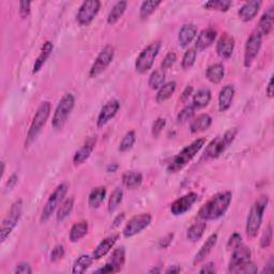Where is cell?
Returning <instances> with one entry per match:
<instances>
[{
    "label": "cell",
    "mask_w": 274,
    "mask_h": 274,
    "mask_svg": "<svg viewBox=\"0 0 274 274\" xmlns=\"http://www.w3.org/2000/svg\"><path fill=\"white\" fill-rule=\"evenodd\" d=\"M232 199V194L229 191L219 193L208 200L198 211V218L205 222L215 220L222 218L228 210Z\"/></svg>",
    "instance_id": "1"
},
{
    "label": "cell",
    "mask_w": 274,
    "mask_h": 274,
    "mask_svg": "<svg viewBox=\"0 0 274 274\" xmlns=\"http://www.w3.org/2000/svg\"><path fill=\"white\" fill-rule=\"evenodd\" d=\"M269 204V197L267 195H262L258 197L252 208L250 210L249 216L246 219V226H245V231L246 235L250 238H255L257 233L262 227L263 219H264V213L267 209Z\"/></svg>",
    "instance_id": "2"
},
{
    "label": "cell",
    "mask_w": 274,
    "mask_h": 274,
    "mask_svg": "<svg viewBox=\"0 0 274 274\" xmlns=\"http://www.w3.org/2000/svg\"><path fill=\"white\" fill-rule=\"evenodd\" d=\"M205 144V138H198L196 140H194L189 146H186L176 157H173V159L169 162L168 166H167L168 172H178L183 169L184 167L195 158L197 153L203 149Z\"/></svg>",
    "instance_id": "3"
},
{
    "label": "cell",
    "mask_w": 274,
    "mask_h": 274,
    "mask_svg": "<svg viewBox=\"0 0 274 274\" xmlns=\"http://www.w3.org/2000/svg\"><path fill=\"white\" fill-rule=\"evenodd\" d=\"M51 110H52V104L49 101H44L38 108L36 115L33 117L32 122L30 124L29 131L27 133V137H26L25 146H30L37 137L39 136L40 133L43 130L44 125L48 122V120L51 116Z\"/></svg>",
    "instance_id": "4"
},
{
    "label": "cell",
    "mask_w": 274,
    "mask_h": 274,
    "mask_svg": "<svg viewBox=\"0 0 274 274\" xmlns=\"http://www.w3.org/2000/svg\"><path fill=\"white\" fill-rule=\"evenodd\" d=\"M75 105V98L72 93L68 92L60 100L56 110L54 112V116H53L52 124L53 128L57 131H60L63 129L66 121H68V118L70 117L71 112L74 109Z\"/></svg>",
    "instance_id": "5"
},
{
    "label": "cell",
    "mask_w": 274,
    "mask_h": 274,
    "mask_svg": "<svg viewBox=\"0 0 274 274\" xmlns=\"http://www.w3.org/2000/svg\"><path fill=\"white\" fill-rule=\"evenodd\" d=\"M238 134V130L236 128L229 129L224 133V135L219 136L207 146L205 150V158L207 159H217L220 157L226 151V149L232 144Z\"/></svg>",
    "instance_id": "6"
},
{
    "label": "cell",
    "mask_w": 274,
    "mask_h": 274,
    "mask_svg": "<svg viewBox=\"0 0 274 274\" xmlns=\"http://www.w3.org/2000/svg\"><path fill=\"white\" fill-rule=\"evenodd\" d=\"M23 213V200L18 199L11 206L8 215L2 219L1 228H0V240L3 243L14 230Z\"/></svg>",
    "instance_id": "7"
},
{
    "label": "cell",
    "mask_w": 274,
    "mask_h": 274,
    "mask_svg": "<svg viewBox=\"0 0 274 274\" xmlns=\"http://www.w3.org/2000/svg\"><path fill=\"white\" fill-rule=\"evenodd\" d=\"M69 185L66 183L59 184L55 191L51 194L48 202H46L45 206L43 207L42 215H41V222L45 223L51 219V217L54 215V212L59 208V206L62 204L64 200L65 194L68 193Z\"/></svg>",
    "instance_id": "8"
},
{
    "label": "cell",
    "mask_w": 274,
    "mask_h": 274,
    "mask_svg": "<svg viewBox=\"0 0 274 274\" xmlns=\"http://www.w3.org/2000/svg\"><path fill=\"white\" fill-rule=\"evenodd\" d=\"M161 42L156 41L149 44L145 50H143L135 62V70L138 73L143 74V73L148 72L152 68L155 60L159 55V52L161 50Z\"/></svg>",
    "instance_id": "9"
},
{
    "label": "cell",
    "mask_w": 274,
    "mask_h": 274,
    "mask_svg": "<svg viewBox=\"0 0 274 274\" xmlns=\"http://www.w3.org/2000/svg\"><path fill=\"white\" fill-rule=\"evenodd\" d=\"M113 56H115V49L112 45H106L105 48L100 52L95 62L91 65L89 71V76L91 78H95L104 72L108 66L111 63Z\"/></svg>",
    "instance_id": "10"
},
{
    "label": "cell",
    "mask_w": 274,
    "mask_h": 274,
    "mask_svg": "<svg viewBox=\"0 0 274 274\" xmlns=\"http://www.w3.org/2000/svg\"><path fill=\"white\" fill-rule=\"evenodd\" d=\"M151 220L152 217L150 213H140L138 216L133 217L124 227L122 231L123 237L132 238L138 235L151 224Z\"/></svg>",
    "instance_id": "11"
},
{
    "label": "cell",
    "mask_w": 274,
    "mask_h": 274,
    "mask_svg": "<svg viewBox=\"0 0 274 274\" xmlns=\"http://www.w3.org/2000/svg\"><path fill=\"white\" fill-rule=\"evenodd\" d=\"M100 8H101V2H100L99 0H88V1H84L77 12V23L81 26H89L98 15Z\"/></svg>",
    "instance_id": "12"
},
{
    "label": "cell",
    "mask_w": 274,
    "mask_h": 274,
    "mask_svg": "<svg viewBox=\"0 0 274 274\" xmlns=\"http://www.w3.org/2000/svg\"><path fill=\"white\" fill-rule=\"evenodd\" d=\"M263 37L255 30L246 40L244 48V66L250 68L262 49Z\"/></svg>",
    "instance_id": "13"
},
{
    "label": "cell",
    "mask_w": 274,
    "mask_h": 274,
    "mask_svg": "<svg viewBox=\"0 0 274 274\" xmlns=\"http://www.w3.org/2000/svg\"><path fill=\"white\" fill-rule=\"evenodd\" d=\"M198 199H199V196L195 192L185 194V195L178 198L171 204L170 206L171 215H173L175 217L184 215L185 212H188L192 208L193 205L195 204Z\"/></svg>",
    "instance_id": "14"
},
{
    "label": "cell",
    "mask_w": 274,
    "mask_h": 274,
    "mask_svg": "<svg viewBox=\"0 0 274 274\" xmlns=\"http://www.w3.org/2000/svg\"><path fill=\"white\" fill-rule=\"evenodd\" d=\"M119 109L120 103L117 100H111V101L106 103L99 113V117L97 120L98 128H103L105 124H108L110 120L117 115Z\"/></svg>",
    "instance_id": "15"
},
{
    "label": "cell",
    "mask_w": 274,
    "mask_h": 274,
    "mask_svg": "<svg viewBox=\"0 0 274 274\" xmlns=\"http://www.w3.org/2000/svg\"><path fill=\"white\" fill-rule=\"evenodd\" d=\"M235 50V39L228 33H223L217 44L218 55L223 59H229Z\"/></svg>",
    "instance_id": "16"
},
{
    "label": "cell",
    "mask_w": 274,
    "mask_h": 274,
    "mask_svg": "<svg viewBox=\"0 0 274 274\" xmlns=\"http://www.w3.org/2000/svg\"><path fill=\"white\" fill-rule=\"evenodd\" d=\"M96 145H97V136H91L87 139L84 143V145L79 148V150L75 152L74 157H73V162H74V164L77 166L86 162L91 156L92 151L95 150Z\"/></svg>",
    "instance_id": "17"
},
{
    "label": "cell",
    "mask_w": 274,
    "mask_h": 274,
    "mask_svg": "<svg viewBox=\"0 0 274 274\" xmlns=\"http://www.w3.org/2000/svg\"><path fill=\"white\" fill-rule=\"evenodd\" d=\"M260 5H262V1H259V0H252V1L245 2L238 11L239 18L243 22H251L258 14Z\"/></svg>",
    "instance_id": "18"
},
{
    "label": "cell",
    "mask_w": 274,
    "mask_h": 274,
    "mask_svg": "<svg viewBox=\"0 0 274 274\" xmlns=\"http://www.w3.org/2000/svg\"><path fill=\"white\" fill-rule=\"evenodd\" d=\"M273 25H274V6H270V8L264 13L263 16L260 17L256 31L262 37L268 36L273 29Z\"/></svg>",
    "instance_id": "19"
},
{
    "label": "cell",
    "mask_w": 274,
    "mask_h": 274,
    "mask_svg": "<svg viewBox=\"0 0 274 274\" xmlns=\"http://www.w3.org/2000/svg\"><path fill=\"white\" fill-rule=\"evenodd\" d=\"M118 239H119V235L118 233H116V235H111L108 238H105L103 241L100 242L99 245L97 246V249L92 253L93 259L99 260L102 257L108 255L110 251L113 247V245H115L116 242L118 241Z\"/></svg>",
    "instance_id": "20"
},
{
    "label": "cell",
    "mask_w": 274,
    "mask_h": 274,
    "mask_svg": "<svg viewBox=\"0 0 274 274\" xmlns=\"http://www.w3.org/2000/svg\"><path fill=\"white\" fill-rule=\"evenodd\" d=\"M216 39H217V30H215L213 28L204 29L197 37L195 48L197 51L207 50L208 48H210L213 43H215Z\"/></svg>",
    "instance_id": "21"
},
{
    "label": "cell",
    "mask_w": 274,
    "mask_h": 274,
    "mask_svg": "<svg viewBox=\"0 0 274 274\" xmlns=\"http://www.w3.org/2000/svg\"><path fill=\"white\" fill-rule=\"evenodd\" d=\"M233 97H235V87L232 85H226L219 91V111H226L231 106Z\"/></svg>",
    "instance_id": "22"
},
{
    "label": "cell",
    "mask_w": 274,
    "mask_h": 274,
    "mask_svg": "<svg viewBox=\"0 0 274 274\" xmlns=\"http://www.w3.org/2000/svg\"><path fill=\"white\" fill-rule=\"evenodd\" d=\"M218 242V233H212V235L207 239V241L200 247V250L196 254L195 258H194V265H198L209 256V254L215 249Z\"/></svg>",
    "instance_id": "23"
},
{
    "label": "cell",
    "mask_w": 274,
    "mask_h": 274,
    "mask_svg": "<svg viewBox=\"0 0 274 274\" xmlns=\"http://www.w3.org/2000/svg\"><path fill=\"white\" fill-rule=\"evenodd\" d=\"M197 35V27L194 24H185L179 31L178 41L181 48H186L195 39Z\"/></svg>",
    "instance_id": "24"
},
{
    "label": "cell",
    "mask_w": 274,
    "mask_h": 274,
    "mask_svg": "<svg viewBox=\"0 0 274 274\" xmlns=\"http://www.w3.org/2000/svg\"><path fill=\"white\" fill-rule=\"evenodd\" d=\"M53 50H54V44H53L51 41H46L43 44L41 52H40V54L35 61V64H33V69H32L33 74H36V73H38L43 68V65L45 64L46 61H48V59L52 55Z\"/></svg>",
    "instance_id": "25"
},
{
    "label": "cell",
    "mask_w": 274,
    "mask_h": 274,
    "mask_svg": "<svg viewBox=\"0 0 274 274\" xmlns=\"http://www.w3.org/2000/svg\"><path fill=\"white\" fill-rule=\"evenodd\" d=\"M211 124H212V118L208 115V113H202V115H199L192 120L190 130L193 134H196V133H200L208 130L211 126Z\"/></svg>",
    "instance_id": "26"
},
{
    "label": "cell",
    "mask_w": 274,
    "mask_h": 274,
    "mask_svg": "<svg viewBox=\"0 0 274 274\" xmlns=\"http://www.w3.org/2000/svg\"><path fill=\"white\" fill-rule=\"evenodd\" d=\"M251 256H252V252L250 250V247L241 244L240 246H238L237 249L232 251L229 266H235L238 264H241L243 262H247V260H251Z\"/></svg>",
    "instance_id": "27"
},
{
    "label": "cell",
    "mask_w": 274,
    "mask_h": 274,
    "mask_svg": "<svg viewBox=\"0 0 274 274\" xmlns=\"http://www.w3.org/2000/svg\"><path fill=\"white\" fill-rule=\"evenodd\" d=\"M122 183L129 190L138 189L143 183V175L138 171H126L122 176Z\"/></svg>",
    "instance_id": "28"
},
{
    "label": "cell",
    "mask_w": 274,
    "mask_h": 274,
    "mask_svg": "<svg viewBox=\"0 0 274 274\" xmlns=\"http://www.w3.org/2000/svg\"><path fill=\"white\" fill-rule=\"evenodd\" d=\"M112 268L115 270V272H119L123 268L124 263H125V250L123 246H119L117 249H115L111 253V256L110 260L108 262Z\"/></svg>",
    "instance_id": "29"
},
{
    "label": "cell",
    "mask_w": 274,
    "mask_h": 274,
    "mask_svg": "<svg viewBox=\"0 0 274 274\" xmlns=\"http://www.w3.org/2000/svg\"><path fill=\"white\" fill-rule=\"evenodd\" d=\"M225 75V69L222 63H215L210 65L206 71V77L212 84H219L223 81Z\"/></svg>",
    "instance_id": "30"
},
{
    "label": "cell",
    "mask_w": 274,
    "mask_h": 274,
    "mask_svg": "<svg viewBox=\"0 0 274 274\" xmlns=\"http://www.w3.org/2000/svg\"><path fill=\"white\" fill-rule=\"evenodd\" d=\"M106 193L108 192H106L104 186H98V188L91 191L88 197V205L91 209H98L103 204L106 197Z\"/></svg>",
    "instance_id": "31"
},
{
    "label": "cell",
    "mask_w": 274,
    "mask_h": 274,
    "mask_svg": "<svg viewBox=\"0 0 274 274\" xmlns=\"http://www.w3.org/2000/svg\"><path fill=\"white\" fill-rule=\"evenodd\" d=\"M207 229V223L205 220L203 222H197L193 224L190 228L186 231V238H188L189 241L195 243L198 242Z\"/></svg>",
    "instance_id": "32"
},
{
    "label": "cell",
    "mask_w": 274,
    "mask_h": 274,
    "mask_svg": "<svg viewBox=\"0 0 274 274\" xmlns=\"http://www.w3.org/2000/svg\"><path fill=\"white\" fill-rule=\"evenodd\" d=\"M126 6H128V2L124 1V0H121V1H118L115 3V5L112 6V9L109 13L108 16V23L110 25L116 24L120 18L122 17L124 14V12L126 10Z\"/></svg>",
    "instance_id": "33"
},
{
    "label": "cell",
    "mask_w": 274,
    "mask_h": 274,
    "mask_svg": "<svg viewBox=\"0 0 274 274\" xmlns=\"http://www.w3.org/2000/svg\"><path fill=\"white\" fill-rule=\"evenodd\" d=\"M211 101V91L209 89L198 90L193 98V106L195 109H204Z\"/></svg>",
    "instance_id": "34"
},
{
    "label": "cell",
    "mask_w": 274,
    "mask_h": 274,
    "mask_svg": "<svg viewBox=\"0 0 274 274\" xmlns=\"http://www.w3.org/2000/svg\"><path fill=\"white\" fill-rule=\"evenodd\" d=\"M87 232H88V223L85 222V220H83V222L75 223L72 226V228L70 230L71 242L74 243V242L79 241V240L87 235Z\"/></svg>",
    "instance_id": "35"
},
{
    "label": "cell",
    "mask_w": 274,
    "mask_h": 274,
    "mask_svg": "<svg viewBox=\"0 0 274 274\" xmlns=\"http://www.w3.org/2000/svg\"><path fill=\"white\" fill-rule=\"evenodd\" d=\"M176 87H177L176 82H168V83L164 84L161 88L159 89V91L157 93V97H156L157 102L163 103V102L167 101L169 98H171V96L176 91Z\"/></svg>",
    "instance_id": "36"
},
{
    "label": "cell",
    "mask_w": 274,
    "mask_h": 274,
    "mask_svg": "<svg viewBox=\"0 0 274 274\" xmlns=\"http://www.w3.org/2000/svg\"><path fill=\"white\" fill-rule=\"evenodd\" d=\"M229 273H243V274H253L257 273L258 268L257 266L254 264L251 260L247 262H243L241 264H238L235 266H229L228 268Z\"/></svg>",
    "instance_id": "37"
},
{
    "label": "cell",
    "mask_w": 274,
    "mask_h": 274,
    "mask_svg": "<svg viewBox=\"0 0 274 274\" xmlns=\"http://www.w3.org/2000/svg\"><path fill=\"white\" fill-rule=\"evenodd\" d=\"M73 207H74V198H66L64 199L62 204L59 206L57 210V220L58 223H61L63 220L68 218L73 210Z\"/></svg>",
    "instance_id": "38"
},
{
    "label": "cell",
    "mask_w": 274,
    "mask_h": 274,
    "mask_svg": "<svg viewBox=\"0 0 274 274\" xmlns=\"http://www.w3.org/2000/svg\"><path fill=\"white\" fill-rule=\"evenodd\" d=\"M92 262H93V257L92 256L86 255V254H84V255H81L75 260L74 265H73L72 273L81 274V273L86 272V270L88 269L89 267L91 266Z\"/></svg>",
    "instance_id": "39"
},
{
    "label": "cell",
    "mask_w": 274,
    "mask_h": 274,
    "mask_svg": "<svg viewBox=\"0 0 274 274\" xmlns=\"http://www.w3.org/2000/svg\"><path fill=\"white\" fill-rule=\"evenodd\" d=\"M161 3V0H148V1H144L142 5H140L139 16L143 19L148 18Z\"/></svg>",
    "instance_id": "40"
},
{
    "label": "cell",
    "mask_w": 274,
    "mask_h": 274,
    "mask_svg": "<svg viewBox=\"0 0 274 274\" xmlns=\"http://www.w3.org/2000/svg\"><path fill=\"white\" fill-rule=\"evenodd\" d=\"M231 5H232V1H230V0H210V1H207L204 4V6L207 10L219 11V12L228 11Z\"/></svg>",
    "instance_id": "41"
},
{
    "label": "cell",
    "mask_w": 274,
    "mask_h": 274,
    "mask_svg": "<svg viewBox=\"0 0 274 274\" xmlns=\"http://www.w3.org/2000/svg\"><path fill=\"white\" fill-rule=\"evenodd\" d=\"M165 72L162 69H158L155 72H152V74L149 77V86L153 90L160 89L165 84Z\"/></svg>",
    "instance_id": "42"
},
{
    "label": "cell",
    "mask_w": 274,
    "mask_h": 274,
    "mask_svg": "<svg viewBox=\"0 0 274 274\" xmlns=\"http://www.w3.org/2000/svg\"><path fill=\"white\" fill-rule=\"evenodd\" d=\"M136 142V134L134 131H130L126 133V134L123 136L122 140L119 144V151L120 152H126L129 151L133 145Z\"/></svg>",
    "instance_id": "43"
},
{
    "label": "cell",
    "mask_w": 274,
    "mask_h": 274,
    "mask_svg": "<svg viewBox=\"0 0 274 274\" xmlns=\"http://www.w3.org/2000/svg\"><path fill=\"white\" fill-rule=\"evenodd\" d=\"M123 198V192L121 189H116L111 193L109 202V212L112 213L117 210L119 205L121 204Z\"/></svg>",
    "instance_id": "44"
},
{
    "label": "cell",
    "mask_w": 274,
    "mask_h": 274,
    "mask_svg": "<svg viewBox=\"0 0 274 274\" xmlns=\"http://www.w3.org/2000/svg\"><path fill=\"white\" fill-rule=\"evenodd\" d=\"M196 57H197V51L194 49H190L185 52V54L183 55L182 58V62L181 65L184 70H188L194 65L196 61Z\"/></svg>",
    "instance_id": "45"
},
{
    "label": "cell",
    "mask_w": 274,
    "mask_h": 274,
    "mask_svg": "<svg viewBox=\"0 0 274 274\" xmlns=\"http://www.w3.org/2000/svg\"><path fill=\"white\" fill-rule=\"evenodd\" d=\"M194 115H195V108H194L193 105H188L178 113L177 120L179 123H185L188 122L189 120H191L194 117Z\"/></svg>",
    "instance_id": "46"
},
{
    "label": "cell",
    "mask_w": 274,
    "mask_h": 274,
    "mask_svg": "<svg viewBox=\"0 0 274 274\" xmlns=\"http://www.w3.org/2000/svg\"><path fill=\"white\" fill-rule=\"evenodd\" d=\"M272 240H273V229H272V225L269 224L265 229L262 238H260V246H262L263 249H268L272 243Z\"/></svg>",
    "instance_id": "47"
},
{
    "label": "cell",
    "mask_w": 274,
    "mask_h": 274,
    "mask_svg": "<svg viewBox=\"0 0 274 274\" xmlns=\"http://www.w3.org/2000/svg\"><path fill=\"white\" fill-rule=\"evenodd\" d=\"M166 126V119L160 117L158 118L155 122L152 124V135L153 137H159L160 134H161L162 131Z\"/></svg>",
    "instance_id": "48"
},
{
    "label": "cell",
    "mask_w": 274,
    "mask_h": 274,
    "mask_svg": "<svg viewBox=\"0 0 274 274\" xmlns=\"http://www.w3.org/2000/svg\"><path fill=\"white\" fill-rule=\"evenodd\" d=\"M177 61V55H176V53H173V52H169L168 54H167L165 56V58L163 59V61H162V64H161V69L162 70H167V69H169L171 68V66L175 64V62Z\"/></svg>",
    "instance_id": "49"
},
{
    "label": "cell",
    "mask_w": 274,
    "mask_h": 274,
    "mask_svg": "<svg viewBox=\"0 0 274 274\" xmlns=\"http://www.w3.org/2000/svg\"><path fill=\"white\" fill-rule=\"evenodd\" d=\"M63 256H64V247L61 244H58L54 247V249H53L51 253V262L57 263L60 259H62Z\"/></svg>",
    "instance_id": "50"
},
{
    "label": "cell",
    "mask_w": 274,
    "mask_h": 274,
    "mask_svg": "<svg viewBox=\"0 0 274 274\" xmlns=\"http://www.w3.org/2000/svg\"><path fill=\"white\" fill-rule=\"evenodd\" d=\"M242 244V237L240 233L235 232L233 235L229 238L228 242H227V249L229 251H233L235 249H237L238 246H240Z\"/></svg>",
    "instance_id": "51"
},
{
    "label": "cell",
    "mask_w": 274,
    "mask_h": 274,
    "mask_svg": "<svg viewBox=\"0 0 274 274\" xmlns=\"http://www.w3.org/2000/svg\"><path fill=\"white\" fill-rule=\"evenodd\" d=\"M30 1H21L19 2V14L23 18H27L30 14Z\"/></svg>",
    "instance_id": "52"
},
{
    "label": "cell",
    "mask_w": 274,
    "mask_h": 274,
    "mask_svg": "<svg viewBox=\"0 0 274 274\" xmlns=\"http://www.w3.org/2000/svg\"><path fill=\"white\" fill-rule=\"evenodd\" d=\"M14 273H21V274H30L32 273L31 266L28 263H21L16 266L14 270Z\"/></svg>",
    "instance_id": "53"
},
{
    "label": "cell",
    "mask_w": 274,
    "mask_h": 274,
    "mask_svg": "<svg viewBox=\"0 0 274 274\" xmlns=\"http://www.w3.org/2000/svg\"><path fill=\"white\" fill-rule=\"evenodd\" d=\"M17 181H18V176L16 175V173H13V175L9 178V180H8V181H6V183H5V193L6 192H10V191H12L13 189H14L15 188V185H16V183H17Z\"/></svg>",
    "instance_id": "54"
},
{
    "label": "cell",
    "mask_w": 274,
    "mask_h": 274,
    "mask_svg": "<svg viewBox=\"0 0 274 274\" xmlns=\"http://www.w3.org/2000/svg\"><path fill=\"white\" fill-rule=\"evenodd\" d=\"M172 239H173V233H169V235L165 236L164 238L160 240V242H159L160 247H161V249H167V247L171 244Z\"/></svg>",
    "instance_id": "55"
},
{
    "label": "cell",
    "mask_w": 274,
    "mask_h": 274,
    "mask_svg": "<svg viewBox=\"0 0 274 274\" xmlns=\"http://www.w3.org/2000/svg\"><path fill=\"white\" fill-rule=\"evenodd\" d=\"M216 272H217V269L215 267V264H212V263L205 265L203 268L199 270V273H207V274H208V273L212 274V273H216Z\"/></svg>",
    "instance_id": "56"
},
{
    "label": "cell",
    "mask_w": 274,
    "mask_h": 274,
    "mask_svg": "<svg viewBox=\"0 0 274 274\" xmlns=\"http://www.w3.org/2000/svg\"><path fill=\"white\" fill-rule=\"evenodd\" d=\"M193 92V87L192 86H188L186 88L183 90L182 95H181V98H180V100H181L182 102H186L189 100V98L191 97Z\"/></svg>",
    "instance_id": "57"
},
{
    "label": "cell",
    "mask_w": 274,
    "mask_h": 274,
    "mask_svg": "<svg viewBox=\"0 0 274 274\" xmlns=\"http://www.w3.org/2000/svg\"><path fill=\"white\" fill-rule=\"evenodd\" d=\"M124 218H125L124 213H123V212H122V213H120V215H118V216L115 218V219H113V224H112V226H113V227H118L120 224L122 223V220L124 219Z\"/></svg>",
    "instance_id": "58"
},
{
    "label": "cell",
    "mask_w": 274,
    "mask_h": 274,
    "mask_svg": "<svg viewBox=\"0 0 274 274\" xmlns=\"http://www.w3.org/2000/svg\"><path fill=\"white\" fill-rule=\"evenodd\" d=\"M266 93H267V96H268L270 99L273 98V78H272V77L270 78L268 86H267Z\"/></svg>",
    "instance_id": "59"
},
{
    "label": "cell",
    "mask_w": 274,
    "mask_h": 274,
    "mask_svg": "<svg viewBox=\"0 0 274 274\" xmlns=\"http://www.w3.org/2000/svg\"><path fill=\"white\" fill-rule=\"evenodd\" d=\"M274 259L273 258H271L270 260H269V263H268V265H267V269L265 268L264 269V271H263V273H272L273 272V269H274Z\"/></svg>",
    "instance_id": "60"
},
{
    "label": "cell",
    "mask_w": 274,
    "mask_h": 274,
    "mask_svg": "<svg viewBox=\"0 0 274 274\" xmlns=\"http://www.w3.org/2000/svg\"><path fill=\"white\" fill-rule=\"evenodd\" d=\"M165 272L166 273H180V272H181V268H180V266L175 265V266L169 267V268L167 269Z\"/></svg>",
    "instance_id": "61"
},
{
    "label": "cell",
    "mask_w": 274,
    "mask_h": 274,
    "mask_svg": "<svg viewBox=\"0 0 274 274\" xmlns=\"http://www.w3.org/2000/svg\"><path fill=\"white\" fill-rule=\"evenodd\" d=\"M117 169H118V165L117 164L111 163L110 165L108 166V171L109 172H115Z\"/></svg>",
    "instance_id": "62"
},
{
    "label": "cell",
    "mask_w": 274,
    "mask_h": 274,
    "mask_svg": "<svg viewBox=\"0 0 274 274\" xmlns=\"http://www.w3.org/2000/svg\"><path fill=\"white\" fill-rule=\"evenodd\" d=\"M1 166H2V169H1V175L3 176V173H4V162H1Z\"/></svg>",
    "instance_id": "63"
}]
</instances>
